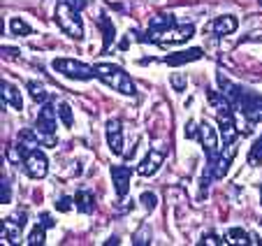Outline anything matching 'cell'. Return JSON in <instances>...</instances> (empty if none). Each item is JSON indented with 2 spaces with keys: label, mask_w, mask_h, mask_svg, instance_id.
<instances>
[{
  "label": "cell",
  "mask_w": 262,
  "mask_h": 246,
  "mask_svg": "<svg viewBox=\"0 0 262 246\" xmlns=\"http://www.w3.org/2000/svg\"><path fill=\"white\" fill-rule=\"evenodd\" d=\"M19 56V49L14 47H3V58H16Z\"/></svg>",
  "instance_id": "obj_33"
},
{
  "label": "cell",
  "mask_w": 262,
  "mask_h": 246,
  "mask_svg": "<svg viewBox=\"0 0 262 246\" xmlns=\"http://www.w3.org/2000/svg\"><path fill=\"white\" fill-rule=\"evenodd\" d=\"M54 70L60 72L63 77L74 79V81H89V79L95 77V68H91V65H86V63H79V60H74V58H56Z\"/></svg>",
  "instance_id": "obj_5"
},
{
  "label": "cell",
  "mask_w": 262,
  "mask_h": 246,
  "mask_svg": "<svg viewBox=\"0 0 262 246\" xmlns=\"http://www.w3.org/2000/svg\"><path fill=\"white\" fill-rule=\"evenodd\" d=\"M40 223H45L47 228H54V218H51V214H40Z\"/></svg>",
  "instance_id": "obj_35"
},
{
  "label": "cell",
  "mask_w": 262,
  "mask_h": 246,
  "mask_svg": "<svg viewBox=\"0 0 262 246\" xmlns=\"http://www.w3.org/2000/svg\"><path fill=\"white\" fill-rule=\"evenodd\" d=\"M70 202H72V200H70V197H60V200L58 202H56V209H58V212H68V209L70 207H72V204H70Z\"/></svg>",
  "instance_id": "obj_32"
},
{
  "label": "cell",
  "mask_w": 262,
  "mask_h": 246,
  "mask_svg": "<svg viewBox=\"0 0 262 246\" xmlns=\"http://www.w3.org/2000/svg\"><path fill=\"white\" fill-rule=\"evenodd\" d=\"M163 160H165V149H151V151L146 153V158L137 165V174L139 177H154L160 170Z\"/></svg>",
  "instance_id": "obj_12"
},
{
  "label": "cell",
  "mask_w": 262,
  "mask_h": 246,
  "mask_svg": "<svg viewBox=\"0 0 262 246\" xmlns=\"http://www.w3.org/2000/svg\"><path fill=\"white\" fill-rule=\"evenodd\" d=\"M172 86L177 91H186V77H183V74H174V77H172Z\"/></svg>",
  "instance_id": "obj_29"
},
{
  "label": "cell",
  "mask_w": 262,
  "mask_h": 246,
  "mask_svg": "<svg viewBox=\"0 0 262 246\" xmlns=\"http://www.w3.org/2000/svg\"><path fill=\"white\" fill-rule=\"evenodd\" d=\"M104 133H107V144H109V149H112V153L121 156L125 142H123V126H121L119 118H109Z\"/></svg>",
  "instance_id": "obj_13"
},
{
  "label": "cell",
  "mask_w": 262,
  "mask_h": 246,
  "mask_svg": "<svg viewBox=\"0 0 262 246\" xmlns=\"http://www.w3.org/2000/svg\"><path fill=\"white\" fill-rule=\"evenodd\" d=\"M65 3H70L77 10H86V5H89V0H65Z\"/></svg>",
  "instance_id": "obj_34"
},
{
  "label": "cell",
  "mask_w": 262,
  "mask_h": 246,
  "mask_svg": "<svg viewBox=\"0 0 262 246\" xmlns=\"http://www.w3.org/2000/svg\"><path fill=\"white\" fill-rule=\"evenodd\" d=\"M130 177H133V168H128V165H114V168H112L114 191H116V197H121V200H123L130 191Z\"/></svg>",
  "instance_id": "obj_14"
},
{
  "label": "cell",
  "mask_w": 262,
  "mask_h": 246,
  "mask_svg": "<svg viewBox=\"0 0 262 246\" xmlns=\"http://www.w3.org/2000/svg\"><path fill=\"white\" fill-rule=\"evenodd\" d=\"M234 153H237V147H234V144L230 147V151H228V147H225V151L218 153L216 162L207 168V177L209 179H223L225 177L228 170H230V165H232V160H234Z\"/></svg>",
  "instance_id": "obj_11"
},
{
  "label": "cell",
  "mask_w": 262,
  "mask_h": 246,
  "mask_svg": "<svg viewBox=\"0 0 262 246\" xmlns=\"http://www.w3.org/2000/svg\"><path fill=\"white\" fill-rule=\"evenodd\" d=\"M260 162H262V135L253 142L251 151H248V165H251V168H257Z\"/></svg>",
  "instance_id": "obj_24"
},
{
  "label": "cell",
  "mask_w": 262,
  "mask_h": 246,
  "mask_svg": "<svg viewBox=\"0 0 262 246\" xmlns=\"http://www.w3.org/2000/svg\"><path fill=\"white\" fill-rule=\"evenodd\" d=\"M237 28H239L237 16H232V14H223V16L213 19L211 24L207 26V33L211 30V33L216 35V37H225V35H232Z\"/></svg>",
  "instance_id": "obj_15"
},
{
  "label": "cell",
  "mask_w": 262,
  "mask_h": 246,
  "mask_svg": "<svg viewBox=\"0 0 262 246\" xmlns=\"http://www.w3.org/2000/svg\"><path fill=\"white\" fill-rule=\"evenodd\" d=\"M74 207L81 214H93L95 212V195L91 191H79L74 195Z\"/></svg>",
  "instance_id": "obj_20"
},
{
  "label": "cell",
  "mask_w": 262,
  "mask_h": 246,
  "mask_svg": "<svg viewBox=\"0 0 262 246\" xmlns=\"http://www.w3.org/2000/svg\"><path fill=\"white\" fill-rule=\"evenodd\" d=\"M223 244H253V235H248L246 230H242V228H232V230L225 232V237H223Z\"/></svg>",
  "instance_id": "obj_21"
},
{
  "label": "cell",
  "mask_w": 262,
  "mask_h": 246,
  "mask_svg": "<svg viewBox=\"0 0 262 246\" xmlns=\"http://www.w3.org/2000/svg\"><path fill=\"white\" fill-rule=\"evenodd\" d=\"M40 135H37V130H28V128H24L19 135H16V144H14V149L21 153V158L26 156V153H30V151H35V149L40 147Z\"/></svg>",
  "instance_id": "obj_17"
},
{
  "label": "cell",
  "mask_w": 262,
  "mask_h": 246,
  "mask_svg": "<svg viewBox=\"0 0 262 246\" xmlns=\"http://www.w3.org/2000/svg\"><path fill=\"white\" fill-rule=\"evenodd\" d=\"M81 10L72 7L70 3L65 0H58V5H56V12H54V21L60 30H63L68 37L72 39H81L84 37V24H81V16H79Z\"/></svg>",
  "instance_id": "obj_2"
},
{
  "label": "cell",
  "mask_w": 262,
  "mask_h": 246,
  "mask_svg": "<svg viewBox=\"0 0 262 246\" xmlns=\"http://www.w3.org/2000/svg\"><path fill=\"white\" fill-rule=\"evenodd\" d=\"M139 202L144 204V209L151 212V209L158 207V195H156V193H142V195H139Z\"/></svg>",
  "instance_id": "obj_28"
},
{
  "label": "cell",
  "mask_w": 262,
  "mask_h": 246,
  "mask_svg": "<svg viewBox=\"0 0 262 246\" xmlns=\"http://www.w3.org/2000/svg\"><path fill=\"white\" fill-rule=\"evenodd\" d=\"M216 121H218V133H221V139L225 147H230V144H234V139H237V135L242 133V130L237 128V121H234V107L230 102L221 105V107H216Z\"/></svg>",
  "instance_id": "obj_4"
},
{
  "label": "cell",
  "mask_w": 262,
  "mask_h": 246,
  "mask_svg": "<svg viewBox=\"0 0 262 246\" xmlns=\"http://www.w3.org/2000/svg\"><path fill=\"white\" fill-rule=\"evenodd\" d=\"M260 223H262V221H260Z\"/></svg>",
  "instance_id": "obj_39"
},
{
  "label": "cell",
  "mask_w": 262,
  "mask_h": 246,
  "mask_svg": "<svg viewBox=\"0 0 262 246\" xmlns=\"http://www.w3.org/2000/svg\"><path fill=\"white\" fill-rule=\"evenodd\" d=\"M10 200H12V183H10V179L7 177H3L0 179V202L7 204Z\"/></svg>",
  "instance_id": "obj_27"
},
{
  "label": "cell",
  "mask_w": 262,
  "mask_h": 246,
  "mask_svg": "<svg viewBox=\"0 0 262 246\" xmlns=\"http://www.w3.org/2000/svg\"><path fill=\"white\" fill-rule=\"evenodd\" d=\"M93 68H95V77H98L100 81H104L112 91L123 93V95H135L137 93V86H135L133 77H130L121 65H116V63H98V65H93Z\"/></svg>",
  "instance_id": "obj_1"
},
{
  "label": "cell",
  "mask_w": 262,
  "mask_h": 246,
  "mask_svg": "<svg viewBox=\"0 0 262 246\" xmlns=\"http://www.w3.org/2000/svg\"><path fill=\"white\" fill-rule=\"evenodd\" d=\"M234 109H239V114H242L248 123H262V95L255 93V91L244 89L242 98H239Z\"/></svg>",
  "instance_id": "obj_6"
},
{
  "label": "cell",
  "mask_w": 262,
  "mask_h": 246,
  "mask_svg": "<svg viewBox=\"0 0 262 246\" xmlns=\"http://www.w3.org/2000/svg\"><path fill=\"white\" fill-rule=\"evenodd\" d=\"M195 35V28L193 24H174L172 28H167L158 39H156V45L160 47H174V45H183V42H188L190 37Z\"/></svg>",
  "instance_id": "obj_8"
},
{
  "label": "cell",
  "mask_w": 262,
  "mask_h": 246,
  "mask_svg": "<svg viewBox=\"0 0 262 246\" xmlns=\"http://www.w3.org/2000/svg\"><path fill=\"white\" fill-rule=\"evenodd\" d=\"M200 244H223V239H218V235L209 232V235H204L202 239H200Z\"/></svg>",
  "instance_id": "obj_31"
},
{
  "label": "cell",
  "mask_w": 262,
  "mask_h": 246,
  "mask_svg": "<svg viewBox=\"0 0 262 246\" xmlns=\"http://www.w3.org/2000/svg\"><path fill=\"white\" fill-rule=\"evenodd\" d=\"M45 241H47V225H45V223H37V225L33 228V232L28 235L26 244H28V246H42Z\"/></svg>",
  "instance_id": "obj_23"
},
{
  "label": "cell",
  "mask_w": 262,
  "mask_h": 246,
  "mask_svg": "<svg viewBox=\"0 0 262 246\" xmlns=\"http://www.w3.org/2000/svg\"><path fill=\"white\" fill-rule=\"evenodd\" d=\"M95 24H98L100 33H102V51H107L109 47H112V42L116 39V26H114V21L109 19L107 12H100Z\"/></svg>",
  "instance_id": "obj_19"
},
{
  "label": "cell",
  "mask_w": 262,
  "mask_h": 246,
  "mask_svg": "<svg viewBox=\"0 0 262 246\" xmlns=\"http://www.w3.org/2000/svg\"><path fill=\"white\" fill-rule=\"evenodd\" d=\"M24 225H26V214H14L10 218H3V225H0V239H3V244H14L19 239Z\"/></svg>",
  "instance_id": "obj_10"
},
{
  "label": "cell",
  "mask_w": 262,
  "mask_h": 246,
  "mask_svg": "<svg viewBox=\"0 0 262 246\" xmlns=\"http://www.w3.org/2000/svg\"><path fill=\"white\" fill-rule=\"evenodd\" d=\"M260 5H262V0H260Z\"/></svg>",
  "instance_id": "obj_38"
},
{
  "label": "cell",
  "mask_w": 262,
  "mask_h": 246,
  "mask_svg": "<svg viewBox=\"0 0 262 246\" xmlns=\"http://www.w3.org/2000/svg\"><path fill=\"white\" fill-rule=\"evenodd\" d=\"M24 170L30 179H45L47 172H49V158L40 149H35V151L24 156Z\"/></svg>",
  "instance_id": "obj_9"
},
{
  "label": "cell",
  "mask_w": 262,
  "mask_h": 246,
  "mask_svg": "<svg viewBox=\"0 0 262 246\" xmlns=\"http://www.w3.org/2000/svg\"><path fill=\"white\" fill-rule=\"evenodd\" d=\"M58 118L63 121L65 128H72V126H74V118H72V109H70V105H65V102L58 105Z\"/></svg>",
  "instance_id": "obj_26"
},
{
  "label": "cell",
  "mask_w": 262,
  "mask_h": 246,
  "mask_svg": "<svg viewBox=\"0 0 262 246\" xmlns=\"http://www.w3.org/2000/svg\"><path fill=\"white\" fill-rule=\"evenodd\" d=\"M0 98H3V107H14V109H24V98H21V91L16 89L12 81L3 79L0 81Z\"/></svg>",
  "instance_id": "obj_18"
},
{
  "label": "cell",
  "mask_w": 262,
  "mask_h": 246,
  "mask_svg": "<svg viewBox=\"0 0 262 246\" xmlns=\"http://www.w3.org/2000/svg\"><path fill=\"white\" fill-rule=\"evenodd\" d=\"M260 204H262V188H260Z\"/></svg>",
  "instance_id": "obj_37"
},
{
  "label": "cell",
  "mask_w": 262,
  "mask_h": 246,
  "mask_svg": "<svg viewBox=\"0 0 262 246\" xmlns=\"http://www.w3.org/2000/svg\"><path fill=\"white\" fill-rule=\"evenodd\" d=\"M204 56V51L200 49V47H193V49H181L177 51V54H169L163 58L165 65H169V68H179V65H186V63H193V60H200Z\"/></svg>",
  "instance_id": "obj_16"
},
{
  "label": "cell",
  "mask_w": 262,
  "mask_h": 246,
  "mask_svg": "<svg viewBox=\"0 0 262 246\" xmlns=\"http://www.w3.org/2000/svg\"><path fill=\"white\" fill-rule=\"evenodd\" d=\"M26 89H28V93H30V98H33V102H37V105L49 102V91H47L45 86L40 84V81L30 79L28 84H26Z\"/></svg>",
  "instance_id": "obj_22"
},
{
  "label": "cell",
  "mask_w": 262,
  "mask_h": 246,
  "mask_svg": "<svg viewBox=\"0 0 262 246\" xmlns=\"http://www.w3.org/2000/svg\"><path fill=\"white\" fill-rule=\"evenodd\" d=\"M198 135H200V128L195 126L193 121H190L188 126H186V137H188V139H198Z\"/></svg>",
  "instance_id": "obj_30"
},
{
  "label": "cell",
  "mask_w": 262,
  "mask_h": 246,
  "mask_svg": "<svg viewBox=\"0 0 262 246\" xmlns=\"http://www.w3.org/2000/svg\"><path fill=\"white\" fill-rule=\"evenodd\" d=\"M218 128L213 126V123L209 121H202L200 123V135H198V142L202 144L204 153H207V160L209 165H213L218 158V153H221V147H218Z\"/></svg>",
  "instance_id": "obj_7"
},
{
  "label": "cell",
  "mask_w": 262,
  "mask_h": 246,
  "mask_svg": "<svg viewBox=\"0 0 262 246\" xmlns=\"http://www.w3.org/2000/svg\"><path fill=\"white\" fill-rule=\"evenodd\" d=\"M56 118H58V107H54L51 102L42 105L35 121V130L40 135L42 147H56Z\"/></svg>",
  "instance_id": "obj_3"
},
{
  "label": "cell",
  "mask_w": 262,
  "mask_h": 246,
  "mask_svg": "<svg viewBox=\"0 0 262 246\" xmlns=\"http://www.w3.org/2000/svg\"><path fill=\"white\" fill-rule=\"evenodd\" d=\"M104 244H107V246H112V244H119V239H116V237H112V239H107V241H104Z\"/></svg>",
  "instance_id": "obj_36"
},
{
  "label": "cell",
  "mask_w": 262,
  "mask_h": 246,
  "mask_svg": "<svg viewBox=\"0 0 262 246\" xmlns=\"http://www.w3.org/2000/svg\"><path fill=\"white\" fill-rule=\"evenodd\" d=\"M10 33H12V35H19V37H24V35H30V33H33V28H30V26L26 24L24 19L14 16V19L10 21Z\"/></svg>",
  "instance_id": "obj_25"
}]
</instances>
